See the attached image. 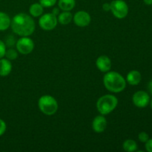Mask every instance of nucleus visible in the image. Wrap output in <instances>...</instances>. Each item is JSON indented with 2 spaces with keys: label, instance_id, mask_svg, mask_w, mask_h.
<instances>
[{
  "label": "nucleus",
  "instance_id": "a878e982",
  "mask_svg": "<svg viewBox=\"0 0 152 152\" xmlns=\"http://www.w3.org/2000/svg\"><path fill=\"white\" fill-rule=\"evenodd\" d=\"M102 9H103L104 11H110L111 10V4L110 3H104L103 5H102Z\"/></svg>",
  "mask_w": 152,
  "mask_h": 152
},
{
  "label": "nucleus",
  "instance_id": "ddd939ff",
  "mask_svg": "<svg viewBox=\"0 0 152 152\" xmlns=\"http://www.w3.org/2000/svg\"><path fill=\"white\" fill-rule=\"evenodd\" d=\"M142 79V76L140 71L133 70L131 71L126 77V82L131 86H137L139 84Z\"/></svg>",
  "mask_w": 152,
  "mask_h": 152
},
{
  "label": "nucleus",
  "instance_id": "9b49d317",
  "mask_svg": "<svg viewBox=\"0 0 152 152\" xmlns=\"http://www.w3.org/2000/svg\"><path fill=\"white\" fill-rule=\"evenodd\" d=\"M107 120L104 115H98L92 122V129L96 133H102L106 129Z\"/></svg>",
  "mask_w": 152,
  "mask_h": 152
},
{
  "label": "nucleus",
  "instance_id": "f03ea898",
  "mask_svg": "<svg viewBox=\"0 0 152 152\" xmlns=\"http://www.w3.org/2000/svg\"><path fill=\"white\" fill-rule=\"evenodd\" d=\"M103 85L105 88L112 93H120L126 87V80L116 71H108L103 77Z\"/></svg>",
  "mask_w": 152,
  "mask_h": 152
},
{
  "label": "nucleus",
  "instance_id": "39448f33",
  "mask_svg": "<svg viewBox=\"0 0 152 152\" xmlns=\"http://www.w3.org/2000/svg\"><path fill=\"white\" fill-rule=\"evenodd\" d=\"M111 10L114 17L124 19L129 13V6L124 0H113L111 3Z\"/></svg>",
  "mask_w": 152,
  "mask_h": 152
},
{
  "label": "nucleus",
  "instance_id": "c756f323",
  "mask_svg": "<svg viewBox=\"0 0 152 152\" xmlns=\"http://www.w3.org/2000/svg\"><path fill=\"white\" fill-rule=\"evenodd\" d=\"M150 104H151V108H152V99L151 100V102H150Z\"/></svg>",
  "mask_w": 152,
  "mask_h": 152
},
{
  "label": "nucleus",
  "instance_id": "423d86ee",
  "mask_svg": "<svg viewBox=\"0 0 152 152\" xmlns=\"http://www.w3.org/2000/svg\"><path fill=\"white\" fill-rule=\"evenodd\" d=\"M57 23V17L52 13L42 15L39 19V25L44 31H52L56 28Z\"/></svg>",
  "mask_w": 152,
  "mask_h": 152
},
{
  "label": "nucleus",
  "instance_id": "a211bd4d",
  "mask_svg": "<svg viewBox=\"0 0 152 152\" xmlns=\"http://www.w3.org/2000/svg\"><path fill=\"white\" fill-rule=\"evenodd\" d=\"M123 148L127 152H134L137 150V144L134 140L128 139L123 142Z\"/></svg>",
  "mask_w": 152,
  "mask_h": 152
},
{
  "label": "nucleus",
  "instance_id": "9d476101",
  "mask_svg": "<svg viewBox=\"0 0 152 152\" xmlns=\"http://www.w3.org/2000/svg\"><path fill=\"white\" fill-rule=\"evenodd\" d=\"M96 68L101 72L106 73L111 68V60L108 56L105 55L99 56L96 60Z\"/></svg>",
  "mask_w": 152,
  "mask_h": 152
},
{
  "label": "nucleus",
  "instance_id": "4468645a",
  "mask_svg": "<svg viewBox=\"0 0 152 152\" xmlns=\"http://www.w3.org/2000/svg\"><path fill=\"white\" fill-rule=\"evenodd\" d=\"M11 19L7 13L0 12V31H4L8 29L10 26Z\"/></svg>",
  "mask_w": 152,
  "mask_h": 152
},
{
  "label": "nucleus",
  "instance_id": "f3484780",
  "mask_svg": "<svg viewBox=\"0 0 152 152\" xmlns=\"http://www.w3.org/2000/svg\"><path fill=\"white\" fill-rule=\"evenodd\" d=\"M57 19L61 25H68L73 20V14L70 11H63L59 13Z\"/></svg>",
  "mask_w": 152,
  "mask_h": 152
},
{
  "label": "nucleus",
  "instance_id": "cd10ccee",
  "mask_svg": "<svg viewBox=\"0 0 152 152\" xmlns=\"http://www.w3.org/2000/svg\"><path fill=\"white\" fill-rule=\"evenodd\" d=\"M52 13H53V15H55V16H58V15L59 14V10L58 8H54L53 10V11H52Z\"/></svg>",
  "mask_w": 152,
  "mask_h": 152
},
{
  "label": "nucleus",
  "instance_id": "412c9836",
  "mask_svg": "<svg viewBox=\"0 0 152 152\" xmlns=\"http://www.w3.org/2000/svg\"><path fill=\"white\" fill-rule=\"evenodd\" d=\"M138 139H139V140L140 141V142H146L147 141L149 140V136H148V134L146 133V132H140V133L138 134Z\"/></svg>",
  "mask_w": 152,
  "mask_h": 152
},
{
  "label": "nucleus",
  "instance_id": "f257e3e1",
  "mask_svg": "<svg viewBox=\"0 0 152 152\" xmlns=\"http://www.w3.org/2000/svg\"><path fill=\"white\" fill-rule=\"evenodd\" d=\"M12 31L20 37H29L34 34L35 22L31 16L25 13L15 15L10 23Z\"/></svg>",
  "mask_w": 152,
  "mask_h": 152
},
{
  "label": "nucleus",
  "instance_id": "4be33fe9",
  "mask_svg": "<svg viewBox=\"0 0 152 152\" xmlns=\"http://www.w3.org/2000/svg\"><path fill=\"white\" fill-rule=\"evenodd\" d=\"M6 50H7V48H6L5 43L0 40V59L4 57V55H5Z\"/></svg>",
  "mask_w": 152,
  "mask_h": 152
},
{
  "label": "nucleus",
  "instance_id": "0eeeda50",
  "mask_svg": "<svg viewBox=\"0 0 152 152\" xmlns=\"http://www.w3.org/2000/svg\"><path fill=\"white\" fill-rule=\"evenodd\" d=\"M34 42L29 37H22L16 43V50L22 54L31 53L34 49Z\"/></svg>",
  "mask_w": 152,
  "mask_h": 152
},
{
  "label": "nucleus",
  "instance_id": "bb28decb",
  "mask_svg": "<svg viewBox=\"0 0 152 152\" xmlns=\"http://www.w3.org/2000/svg\"><path fill=\"white\" fill-rule=\"evenodd\" d=\"M148 91H149L150 93H151V94L152 95V80L149 82V83H148Z\"/></svg>",
  "mask_w": 152,
  "mask_h": 152
},
{
  "label": "nucleus",
  "instance_id": "2eb2a0df",
  "mask_svg": "<svg viewBox=\"0 0 152 152\" xmlns=\"http://www.w3.org/2000/svg\"><path fill=\"white\" fill-rule=\"evenodd\" d=\"M58 5L62 11H71L76 5L75 0H59Z\"/></svg>",
  "mask_w": 152,
  "mask_h": 152
},
{
  "label": "nucleus",
  "instance_id": "aec40b11",
  "mask_svg": "<svg viewBox=\"0 0 152 152\" xmlns=\"http://www.w3.org/2000/svg\"><path fill=\"white\" fill-rule=\"evenodd\" d=\"M57 0H39V3L44 7H51L56 4Z\"/></svg>",
  "mask_w": 152,
  "mask_h": 152
},
{
  "label": "nucleus",
  "instance_id": "dca6fc26",
  "mask_svg": "<svg viewBox=\"0 0 152 152\" xmlns=\"http://www.w3.org/2000/svg\"><path fill=\"white\" fill-rule=\"evenodd\" d=\"M44 11V7L39 3H34L30 6L29 13L33 17H39L42 15Z\"/></svg>",
  "mask_w": 152,
  "mask_h": 152
},
{
  "label": "nucleus",
  "instance_id": "f8f14e48",
  "mask_svg": "<svg viewBox=\"0 0 152 152\" xmlns=\"http://www.w3.org/2000/svg\"><path fill=\"white\" fill-rule=\"evenodd\" d=\"M12 71V64L10 60L1 58L0 59V76L7 77Z\"/></svg>",
  "mask_w": 152,
  "mask_h": 152
},
{
  "label": "nucleus",
  "instance_id": "393cba45",
  "mask_svg": "<svg viewBox=\"0 0 152 152\" xmlns=\"http://www.w3.org/2000/svg\"><path fill=\"white\" fill-rule=\"evenodd\" d=\"M145 149L147 151L152 152V139H149L145 142Z\"/></svg>",
  "mask_w": 152,
  "mask_h": 152
},
{
  "label": "nucleus",
  "instance_id": "c85d7f7f",
  "mask_svg": "<svg viewBox=\"0 0 152 152\" xmlns=\"http://www.w3.org/2000/svg\"><path fill=\"white\" fill-rule=\"evenodd\" d=\"M143 1L147 5H152V0H143Z\"/></svg>",
  "mask_w": 152,
  "mask_h": 152
},
{
  "label": "nucleus",
  "instance_id": "20e7f679",
  "mask_svg": "<svg viewBox=\"0 0 152 152\" xmlns=\"http://www.w3.org/2000/svg\"><path fill=\"white\" fill-rule=\"evenodd\" d=\"M38 107L42 113L48 116L56 114L59 105L56 99L50 95H43L39 99Z\"/></svg>",
  "mask_w": 152,
  "mask_h": 152
},
{
  "label": "nucleus",
  "instance_id": "6ab92c4d",
  "mask_svg": "<svg viewBox=\"0 0 152 152\" xmlns=\"http://www.w3.org/2000/svg\"><path fill=\"white\" fill-rule=\"evenodd\" d=\"M4 56L9 60H15L18 57V52L15 49L9 48L6 50Z\"/></svg>",
  "mask_w": 152,
  "mask_h": 152
},
{
  "label": "nucleus",
  "instance_id": "7ed1b4c3",
  "mask_svg": "<svg viewBox=\"0 0 152 152\" xmlns=\"http://www.w3.org/2000/svg\"><path fill=\"white\" fill-rule=\"evenodd\" d=\"M118 105V99L111 94H105L98 99L96 108L99 114L107 115L112 112Z\"/></svg>",
  "mask_w": 152,
  "mask_h": 152
},
{
  "label": "nucleus",
  "instance_id": "5701e85b",
  "mask_svg": "<svg viewBox=\"0 0 152 152\" xmlns=\"http://www.w3.org/2000/svg\"><path fill=\"white\" fill-rule=\"evenodd\" d=\"M15 38L13 37V36H8L6 39L5 45L6 46H8V47H11V46L14 45L15 44Z\"/></svg>",
  "mask_w": 152,
  "mask_h": 152
},
{
  "label": "nucleus",
  "instance_id": "6e6552de",
  "mask_svg": "<svg viewBox=\"0 0 152 152\" xmlns=\"http://www.w3.org/2000/svg\"><path fill=\"white\" fill-rule=\"evenodd\" d=\"M132 101L135 106L138 108H145L150 102V96L148 93L143 91H138L132 97Z\"/></svg>",
  "mask_w": 152,
  "mask_h": 152
},
{
  "label": "nucleus",
  "instance_id": "1a4fd4ad",
  "mask_svg": "<svg viewBox=\"0 0 152 152\" xmlns=\"http://www.w3.org/2000/svg\"><path fill=\"white\" fill-rule=\"evenodd\" d=\"M73 21H74V24L78 27L84 28V27L89 25L91 21V18L88 12L84 11V10H80L73 16Z\"/></svg>",
  "mask_w": 152,
  "mask_h": 152
},
{
  "label": "nucleus",
  "instance_id": "b1692460",
  "mask_svg": "<svg viewBox=\"0 0 152 152\" xmlns=\"http://www.w3.org/2000/svg\"><path fill=\"white\" fill-rule=\"evenodd\" d=\"M6 129H7V126H6L5 122L0 119V137L2 136L5 133Z\"/></svg>",
  "mask_w": 152,
  "mask_h": 152
}]
</instances>
